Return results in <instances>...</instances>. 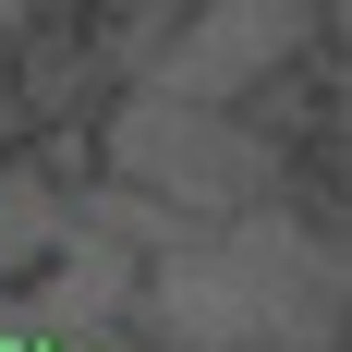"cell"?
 I'll return each instance as SVG.
<instances>
[{
  "label": "cell",
  "instance_id": "cell-1",
  "mask_svg": "<svg viewBox=\"0 0 352 352\" xmlns=\"http://www.w3.org/2000/svg\"><path fill=\"white\" fill-rule=\"evenodd\" d=\"M109 146V182H146L170 219H243L280 195V134H255L243 109H219V98H170V85H134V98H109L98 122Z\"/></svg>",
  "mask_w": 352,
  "mask_h": 352
},
{
  "label": "cell",
  "instance_id": "cell-2",
  "mask_svg": "<svg viewBox=\"0 0 352 352\" xmlns=\"http://www.w3.org/2000/svg\"><path fill=\"white\" fill-rule=\"evenodd\" d=\"M328 49V12L316 0H170V25L146 36V85H170V98H219L243 109L255 85H280Z\"/></svg>",
  "mask_w": 352,
  "mask_h": 352
},
{
  "label": "cell",
  "instance_id": "cell-3",
  "mask_svg": "<svg viewBox=\"0 0 352 352\" xmlns=\"http://www.w3.org/2000/svg\"><path fill=\"white\" fill-rule=\"evenodd\" d=\"M73 243V195L49 158H0V280H49Z\"/></svg>",
  "mask_w": 352,
  "mask_h": 352
},
{
  "label": "cell",
  "instance_id": "cell-4",
  "mask_svg": "<svg viewBox=\"0 0 352 352\" xmlns=\"http://www.w3.org/2000/svg\"><path fill=\"white\" fill-rule=\"evenodd\" d=\"M0 122H12V36H0Z\"/></svg>",
  "mask_w": 352,
  "mask_h": 352
}]
</instances>
